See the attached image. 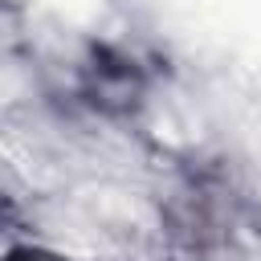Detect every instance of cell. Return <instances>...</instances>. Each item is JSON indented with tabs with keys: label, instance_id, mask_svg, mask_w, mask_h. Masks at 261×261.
Segmentation results:
<instances>
[{
	"label": "cell",
	"instance_id": "6da1fadb",
	"mask_svg": "<svg viewBox=\"0 0 261 261\" xmlns=\"http://www.w3.org/2000/svg\"><path fill=\"white\" fill-rule=\"evenodd\" d=\"M8 261H57V257H49V253H33V249H16Z\"/></svg>",
	"mask_w": 261,
	"mask_h": 261
}]
</instances>
